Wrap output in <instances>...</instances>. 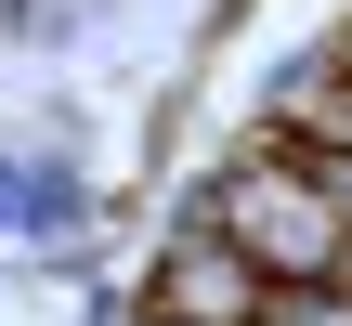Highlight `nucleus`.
Returning a JSON list of instances; mask_svg holds the SVG:
<instances>
[{
  "label": "nucleus",
  "mask_w": 352,
  "mask_h": 326,
  "mask_svg": "<svg viewBox=\"0 0 352 326\" xmlns=\"http://www.w3.org/2000/svg\"><path fill=\"white\" fill-rule=\"evenodd\" d=\"M340 78H352V26H340Z\"/></svg>",
  "instance_id": "6"
},
{
  "label": "nucleus",
  "mask_w": 352,
  "mask_h": 326,
  "mask_svg": "<svg viewBox=\"0 0 352 326\" xmlns=\"http://www.w3.org/2000/svg\"><path fill=\"white\" fill-rule=\"evenodd\" d=\"M0 248H26V144H0Z\"/></svg>",
  "instance_id": "4"
},
{
  "label": "nucleus",
  "mask_w": 352,
  "mask_h": 326,
  "mask_svg": "<svg viewBox=\"0 0 352 326\" xmlns=\"http://www.w3.org/2000/svg\"><path fill=\"white\" fill-rule=\"evenodd\" d=\"M131 287H144V314H196V326H248L274 301V274H261L222 222H157V261H144Z\"/></svg>",
  "instance_id": "1"
},
{
  "label": "nucleus",
  "mask_w": 352,
  "mask_h": 326,
  "mask_svg": "<svg viewBox=\"0 0 352 326\" xmlns=\"http://www.w3.org/2000/svg\"><path fill=\"white\" fill-rule=\"evenodd\" d=\"M248 326H352V287H274Z\"/></svg>",
  "instance_id": "3"
},
{
  "label": "nucleus",
  "mask_w": 352,
  "mask_h": 326,
  "mask_svg": "<svg viewBox=\"0 0 352 326\" xmlns=\"http://www.w3.org/2000/svg\"><path fill=\"white\" fill-rule=\"evenodd\" d=\"M327 287H352V248H340V274H327Z\"/></svg>",
  "instance_id": "5"
},
{
  "label": "nucleus",
  "mask_w": 352,
  "mask_h": 326,
  "mask_svg": "<svg viewBox=\"0 0 352 326\" xmlns=\"http://www.w3.org/2000/svg\"><path fill=\"white\" fill-rule=\"evenodd\" d=\"M104 222V183L78 144H26V248H78Z\"/></svg>",
  "instance_id": "2"
}]
</instances>
